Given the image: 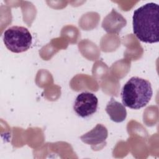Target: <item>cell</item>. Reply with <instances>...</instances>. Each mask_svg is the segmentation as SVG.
Wrapping results in <instances>:
<instances>
[{
    "label": "cell",
    "instance_id": "obj_6",
    "mask_svg": "<svg viewBox=\"0 0 159 159\" xmlns=\"http://www.w3.org/2000/svg\"><path fill=\"white\" fill-rule=\"evenodd\" d=\"M126 23L125 19L112 9L111 12L104 18L102 27L108 33H118Z\"/></svg>",
    "mask_w": 159,
    "mask_h": 159
},
{
    "label": "cell",
    "instance_id": "obj_2",
    "mask_svg": "<svg viewBox=\"0 0 159 159\" xmlns=\"http://www.w3.org/2000/svg\"><path fill=\"white\" fill-rule=\"evenodd\" d=\"M120 94L124 106L139 109L149 102L152 97L153 90L149 81L134 76L124 85Z\"/></svg>",
    "mask_w": 159,
    "mask_h": 159
},
{
    "label": "cell",
    "instance_id": "obj_4",
    "mask_svg": "<svg viewBox=\"0 0 159 159\" xmlns=\"http://www.w3.org/2000/svg\"><path fill=\"white\" fill-rule=\"evenodd\" d=\"M98 106V99L96 96L92 93L84 91L76 96L73 110L78 116L86 118L96 112Z\"/></svg>",
    "mask_w": 159,
    "mask_h": 159
},
{
    "label": "cell",
    "instance_id": "obj_3",
    "mask_svg": "<svg viewBox=\"0 0 159 159\" xmlns=\"http://www.w3.org/2000/svg\"><path fill=\"white\" fill-rule=\"evenodd\" d=\"M3 42L6 48L12 52L22 53L30 48L32 37L26 27L14 25L4 32Z\"/></svg>",
    "mask_w": 159,
    "mask_h": 159
},
{
    "label": "cell",
    "instance_id": "obj_7",
    "mask_svg": "<svg viewBox=\"0 0 159 159\" xmlns=\"http://www.w3.org/2000/svg\"><path fill=\"white\" fill-rule=\"evenodd\" d=\"M105 110L110 119L115 122H122L127 117V111L124 106L113 98L107 102Z\"/></svg>",
    "mask_w": 159,
    "mask_h": 159
},
{
    "label": "cell",
    "instance_id": "obj_1",
    "mask_svg": "<svg viewBox=\"0 0 159 159\" xmlns=\"http://www.w3.org/2000/svg\"><path fill=\"white\" fill-rule=\"evenodd\" d=\"M159 6L155 2L147 3L134 12L133 32L145 43H154L159 41Z\"/></svg>",
    "mask_w": 159,
    "mask_h": 159
},
{
    "label": "cell",
    "instance_id": "obj_5",
    "mask_svg": "<svg viewBox=\"0 0 159 159\" xmlns=\"http://www.w3.org/2000/svg\"><path fill=\"white\" fill-rule=\"evenodd\" d=\"M108 136L107 128L101 124H97L93 129L80 137L85 143L96 145L103 143Z\"/></svg>",
    "mask_w": 159,
    "mask_h": 159
}]
</instances>
